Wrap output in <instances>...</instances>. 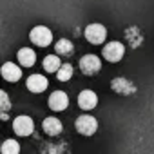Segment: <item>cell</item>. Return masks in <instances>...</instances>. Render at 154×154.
I'll list each match as a JSON object with an SVG mask.
<instances>
[{
	"label": "cell",
	"instance_id": "obj_1",
	"mask_svg": "<svg viewBox=\"0 0 154 154\" xmlns=\"http://www.w3.org/2000/svg\"><path fill=\"white\" fill-rule=\"evenodd\" d=\"M29 38H31V42H33L35 45H38V47H47V45L53 42V33H51V29L45 27V26H36V27L31 29Z\"/></svg>",
	"mask_w": 154,
	"mask_h": 154
},
{
	"label": "cell",
	"instance_id": "obj_2",
	"mask_svg": "<svg viewBox=\"0 0 154 154\" xmlns=\"http://www.w3.org/2000/svg\"><path fill=\"white\" fill-rule=\"evenodd\" d=\"M76 131H78L80 134L84 136H93L96 131H98V122L94 116H78V120H76Z\"/></svg>",
	"mask_w": 154,
	"mask_h": 154
},
{
	"label": "cell",
	"instance_id": "obj_3",
	"mask_svg": "<svg viewBox=\"0 0 154 154\" xmlns=\"http://www.w3.org/2000/svg\"><path fill=\"white\" fill-rule=\"evenodd\" d=\"M85 38H87V42H91L94 45H100L107 38V29L102 24H91V26L85 27Z\"/></svg>",
	"mask_w": 154,
	"mask_h": 154
},
{
	"label": "cell",
	"instance_id": "obj_4",
	"mask_svg": "<svg viewBox=\"0 0 154 154\" xmlns=\"http://www.w3.org/2000/svg\"><path fill=\"white\" fill-rule=\"evenodd\" d=\"M80 69H82L84 74L93 76L102 69V60L96 54H85V56L80 58Z\"/></svg>",
	"mask_w": 154,
	"mask_h": 154
},
{
	"label": "cell",
	"instance_id": "obj_5",
	"mask_svg": "<svg viewBox=\"0 0 154 154\" xmlns=\"http://www.w3.org/2000/svg\"><path fill=\"white\" fill-rule=\"evenodd\" d=\"M13 131H15L18 136H29V134H33V131H35V122H33L29 116L20 114V116H17L15 122H13Z\"/></svg>",
	"mask_w": 154,
	"mask_h": 154
},
{
	"label": "cell",
	"instance_id": "obj_6",
	"mask_svg": "<svg viewBox=\"0 0 154 154\" xmlns=\"http://www.w3.org/2000/svg\"><path fill=\"white\" fill-rule=\"evenodd\" d=\"M123 54H125V47H123V44H120V42H109V44L103 47V58H105L107 62H111V63L120 62V60L123 58Z\"/></svg>",
	"mask_w": 154,
	"mask_h": 154
},
{
	"label": "cell",
	"instance_id": "obj_7",
	"mask_svg": "<svg viewBox=\"0 0 154 154\" xmlns=\"http://www.w3.org/2000/svg\"><path fill=\"white\" fill-rule=\"evenodd\" d=\"M47 85H49V82H47V78L44 74H31L29 78H27V82H26V87L31 91V93H44L45 89H47Z\"/></svg>",
	"mask_w": 154,
	"mask_h": 154
},
{
	"label": "cell",
	"instance_id": "obj_8",
	"mask_svg": "<svg viewBox=\"0 0 154 154\" xmlns=\"http://www.w3.org/2000/svg\"><path fill=\"white\" fill-rule=\"evenodd\" d=\"M49 107L53 109V111H65L67 109V105H69V98H67V94L63 93V91H54L51 96H49Z\"/></svg>",
	"mask_w": 154,
	"mask_h": 154
},
{
	"label": "cell",
	"instance_id": "obj_9",
	"mask_svg": "<svg viewBox=\"0 0 154 154\" xmlns=\"http://www.w3.org/2000/svg\"><path fill=\"white\" fill-rule=\"evenodd\" d=\"M96 103H98L96 93H93V91H82V93L78 94V105H80V109L91 111V109L96 107Z\"/></svg>",
	"mask_w": 154,
	"mask_h": 154
},
{
	"label": "cell",
	"instance_id": "obj_10",
	"mask_svg": "<svg viewBox=\"0 0 154 154\" xmlns=\"http://www.w3.org/2000/svg\"><path fill=\"white\" fill-rule=\"evenodd\" d=\"M111 87H112V91H116V93H120V94H125V96L136 93L134 84L129 82L127 78H114V80L111 82Z\"/></svg>",
	"mask_w": 154,
	"mask_h": 154
},
{
	"label": "cell",
	"instance_id": "obj_11",
	"mask_svg": "<svg viewBox=\"0 0 154 154\" xmlns=\"http://www.w3.org/2000/svg\"><path fill=\"white\" fill-rule=\"evenodd\" d=\"M2 76H4V80H8V82H18L22 78V71L13 62H6L2 65Z\"/></svg>",
	"mask_w": 154,
	"mask_h": 154
},
{
	"label": "cell",
	"instance_id": "obj_12",
	"mask_svg": "<svg viewBox=\"0 0 154 154\" xmlns=\"http://www.w3.org/2000/svg\"><path fill=\"white\" fill-rule=\"evenodd\" d=\"M42 129H44L45 134H49V136H56V134L62 132L63 127H62V122H60L58 118L49 116V118H45V120L42 122Z\"/></svg>",
	"mask_w": 154,
	"mask_h": 154
},
{
	"label": "cell",
	"instance_id": "obj_13",
	"mask_svg": "<svg viewBox=\"0 0 154 154\" xmlns=\"http://www.w3.org/2000/svg\"><path fill=\"white\" fill-rule=\"evenodd\" d=\"M17 58H18L20 65L31 67V65H35V62H36V53H35L33 49H29V47H22V49L18 51Z\"/></svg>",
	"mask_w": 154,
	"mask_h": 154
},
{
	"label": "cell",
	"instance_id": "obj_14",
	"mask_svg": "<svg viewBox=\"0 0 154 154\" xmlns=\"http://www.w3.org/2000/svg\"><path fill=\"white\" fill-rule=\"evenodd\" d=\"M60 67H62V62H60L58 54H47L44 58V69L47 72H58Z\"/></svg>",
	"mask_w": 154,
	"mask_h": 154
},
{
	"label": "cell",
	"instance_id": "obj_15",
	"mask_svg": "<svg viewBox=\"0 0 154 154\" xmlns=\"http://www.w3.org/2000/svg\"><path fill=\"white\" fill-rule=\"evenodd\" d=\"M54 49H56V54H60V56H69V54H72L74 45H72V42H69L67 38H62V40L56 42Z\"/></svg>",
	"mask_w": 154,
	"mask_h": 154
},
{
	"label": "cell",
	"instance_id": "obj_16",
	"mask_svg": "<svg viewBox=\"0 0 154 154\" xmlns=\"http://www.w3.org/2000/svg\"><path fill=\"white\" fill-rule=\"evenodd\" d=\"M72 65L71 63H62V67L58 69V72H56V78L60 80V82H67V80H71V76H72Z\"/></svg>",
	"mask_w": 154,
	"mask_h": 154
},
{
	"label": "cell",
	"instance_id": "obj_17",
	"mask_svg": "<svg viewBox=\"0 0 154 154\" xmlns=\"http://www.w3.org/2000/svg\"><path fill=\"white\" fill-rule=\"evenodd\" d=\"M2 154H20V145L15 140H6L2 145Z\"/></svg>",
	"mask_w": 154,
	"mask_h": 154
},
{
	"label": "cell",
	"instance_id": "obj_18",
	"mask_svg": "<svg viewBox=\"0 0 154 154\" xmlns=\"http://www.w3.org/2000/svg\"><path fill=\"white\" fill-rule=\"evenodd\" d=\"M0 98H2V112H6V111L11 107V103H9V98H8L6 91H2V93H0Z\"/></svg>",
	"mask_w": 154,
	"mask_h": 154
}]
</instances>
